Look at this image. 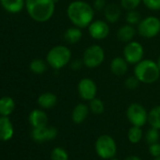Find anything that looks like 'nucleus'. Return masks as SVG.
<instances>
[{"instance_id": "obj_1", "label": "nucleus", "mask_w": 160, "mask_h": 160, "mask_svg": "<svg viewBox=\"0 0 160 160\" xmlns=\"http://www.w3.org/2000/svg\"><path fill=\"white\" fill-rule=\"evenodd\" d=\"M67 16L72 26L85 28L93 21L94 9L83 0H74L67 7Z\"/></svg>"}, {"instance_id": "obj_2", "label": "nucleus", "mask_w": 160, "mask_h": 160, "mask_svg": "<svg viewBox=\"0 0 160 160\" xmlns=\"http://www.w3.org/2000/svg\"><path fill=\"white\" fill-rule=\"evenodd\" d=\"M55 0H26V9L29 16L39 23L47 22L55 12Z\"/></svg>"}, {"instance_id": "obj_3", "label": "nucleus", "mask_w": 160, "mask_h": 160, "mask_svg": "<svg viewBox=\"0 0 160 160\" xmlns=\"http://www.w3.org/2000/svg\"><path fill=\"white\" fill-rule=\"evenodd\" d=\"M134 75L139 80L140 83L152 84L160 77V69L156 61L143 58L135 65Z\"/></svg>"}, {"instance_id": "obj_4", "label": "nucleus", "mask_w": 160, "mask_h": 160, "mask_svg": "<svg viewBox=\"0 0 160 160\" xmlns=\"http://www.w3.org/2000/svg\"><path fill=\"white\" fill-rule=\"evenodd\" d=\"M72 59V52L69 47L64 45H56L52 47L46 56L47 64L55 69L60 70L70 64Z\"/></svg>"}, {"instance_id": "obj_5", "label": "nucleus", "mask_w": 160, "mask_h": 160, "mask_svg": "<svg viewBox=\"0 0 160 160\" xmlns=\"http://www.w3.org/2000/svg\"><path fill=\"white\" fill-rule=\"evenodd\" d=\"M94 148L97 155L105 160L115 157L117 152V144L114 138L108 135L100 136L95 141Z\"/></svg>"}, {"instance_id": "obj_6", "label": "nucleus", "mask_w": 160, "mask_h": 160, "mask_svg": "<svg viewBox=\"0 0 160 160\" xmlns=\"http://www.w3.org/2000/svg\"><path fill=\"white\" fill-rule=\"evenodd\" d=\"M84 66L90 69L99 67L105 60V50L99 44H92L88 46L82 57Z\"/></svg>"}, {"instance_id": "obj_7", "label": "nucleus", "mask_w": 160, "mask_h": 160, "mask_svg": "<svg viewBox=\"0 0 160 160\" xmlns=\"http://www.w3.org/2000/svg\"><path fill=\"white\" fill-rule=\"evenodd\" d=\"M139 36L145 39H152L160 33V19L156 16H147L137 26Z\"/></svg>"}, {"instance_id": "obj_8", "label": "nucleus", "mask_w": 160, "mask_h": 160, "mask_svg": "<svg viewBox=\"0 0 160 160\" xmlns=\"http://www.w3.org/2000/svg\"><path fill=\"white\" fill-rule=\"evenodd\" d=\"M126 118L132 125L142 127L148 122V112L142 105L133 103L126 109Z\"/></svg>"}, {"instance_id": "obj_9", "label": "nucleus", "mask_w": 160, "mask_h": 160, "mask_svg": "<svg viewBox=\"0 0 160 160\" xmlns=\"http://www.w3.org/2000/svg\"><path fill=\"white\" fill-rule=\"evenodd\" d=\"M123 58L128 64L136 65L144 58V48L142 44L137 41L127 42L123 48Z\"/></svg>"}, {"instance_id": "obj_10", "label": "nucleus", "mask_w": 160, "mask_h": 160, "mask_svg": "<svg viewBox=\"0 0 160 160\" xmlns=\"http://www.w3.org/2000/svg\"><path fill=\"white\" fill-rule=\"evenodd\" d=\"M97 85L92 78H82L77 84V92L79 97L84 101H91L97 95Z\"/></svg>"}, {"instance_id": "obj_11", "label": "nucleus", "mask_w": 160, "mask_h": 160, "mask_svg": "<svg viewBox=\"0 0 160 160\" xmlns=\"http://www.w3.org/2000/svg\"><path fill=\"white\" fill-rule=\"evenodd\" d=\"M89 35L95 41H103L110 32L109 25L105 20H93L88 27Z\"/></svg>"}, {"instance_id": "obj_12", "label": "nucleus", "mask_w": 160, "mask_h": 160, "mask_svg": "<svg viewBox=\"0 0 160 160\" xmlns=\"http://www.w3.org/2000/svg\"><path fill=\"white\" fill-rule=\"evenodd\" d=\"M58 136V130L54 126H42L33 128L31 137L36 142H45L55 139Z\"/></svg>"}, {"instance_id": "obj_13", "label": "nucleus", "mask_w": 160, "mask_h": 160, "mask_svg": "<svg viewBox=\"0 0 160 160\" xmlns=\"http://www.w3.org/2000/svg\"><path fill=\"white\" fill-rule=\"evenodd\" d=\"M110 72L116 76H123L128 71V62L123 57H116L111 59L109 64Z\"/></svg>"}, {"instance_id": "obj_14", "label": "nucleus", "mask_w": 160, "mask_h": 160, "mask_svg": "<svg viewBox=\"0 0 160 160\" xmlns=\"http://www.w3.org/2000/svg\"><path fill=\"white\" fill-rule=\"evenodd\" d=\"M13 125L7 116H0V140L8 141L13 137Z\"/></svg>"}, {"instance_id": "obj_15", "label": "nucleus", "mask_w": 160, "mask_h": 160, "mask_svg": "<svg viewBox=\"0 0 160 160\" xmlns=\"http://www.w3.org/2000/svg\"><path fill=\"white\" fill-rule=\"evenodd\" d=\"M90 111H91L90 108L86 104H83V103L77 104L72 111V121L75 124L82 123L83 122H85V120L89 116Z\"/></svg>"}, {"instance_id": "obj_16", "label": "nucleus", "mask_w": 160, "mask_h": 160, "mask_svg": "<svg viewBox=\"0 0 160 160\" xmlns=\"http://www.w3.org/2000/svg\"><path fill=\"white\" fill-rule=\"evenodd\" d=\"M138 30L134 26H131L129 24H125L122 26L117 30V39L124 43H127L134 40Z\"/></svg>"}, {"instance_id": "obj_17", "label": "nucleus", "mask_w": 160, "mask_h": 160, "mask_svg": "<svg viewBox=\"0 0 160 160\" xmlns=\"http://www.w3.org/2000/svg\"><path fill=\"white\" fill-rule=\"evenodd\" d=\"M29 123L33 128L46 126L48 122V117L43 110L41 109H34L30 112L28 117Z\"/></svg>"}, {"instance_id": "obj_18", "label": "nucleus", "mask_w": 160, "mask_h": 160, "mask_svg": "<svg viewBox=\"0 0 160 160\" xmlns=\"http://www.w3.org/2000/svg\"><path fill=\"white\" fill-rule=\"evenodd\" d=\"M122 7L116 4H108L104 10V16L108 23L114 24L118 22L122 15Z\"/></svg>"}, {"instance_id": "obj_19", "label": "nucleus", "mask_w": 160, "mask_h": 160, "mask_svg": "<svg viewBox=\"0 0 160 160\" xmlns=\"http://www.w3.org/2000/svg\"><path fill=\"white\" fill-rule=\"evenodd\" d=\"M63 37H64V40L67 43L75 44V43H77L81 41V39L83 37L82 28L72 26V27H71L65 30Z\"/></svg>"}, {"instance_id": "obj_20", "label": "nucleus", "mask_w": 160, "mask_h": 160, "mask_svg": "<svg viewBox=\"0 0 160 160\" xmlns=\"http://www.w3.org/2000/svg\"><path fill=\"white\" fill-rule=\"evenodd\" d=\"M3 9L11 13H17L26 6V0H0Z\"/></svg>"}, {"instance_id": "obj_21", "label": "nucleus", "mask_w": 160, "mask_h": 160, "mask_svg": "<svg viewBox=\"0 0 160 160\" xmlns=\"http://www.w3.org/2000/svg\"><path fill=\"white\" fill-rule=\"evenodd\" d=\"M58 98L52 92H44L41 94L38 98V104L42 108L49 109L54 108L57 105Z\"/></svg>"}, {"instance_id": "obj_22", "label": "nucleus", "mask_w": 160, "mask_h": 160, "mask_svg": "<svg viewBox=\"0 0 160 160\" xmlns=\"http://www.w3.org/2000/svg\"><path fill=\"white\" fill-rule=\"evenodd\" d=\"M15 103L12 97L4 96L0 98V116L9 117L14 110Z\"/></svg>"}, {"instance_id": "obj_23", "label": "nucleus", "mask_w": 160, "mask_h": 160, "mask_svg": "<svg viewBox=\"0 0 160 160\" xmlns=\"http://www.w3.org/2000/svg\"><path fill=\"white\" fill-rule=\"evenodd\" d=\"M148 123L151 127L160 130V105L153 107L148 112Z\"/></svg>"}, {"instance_id": "obj_24", "label": "nucleus", "mask_w": 160, "mask_h": 160, "mask_svg": "<svg viewBox=\"0 0 160 160\" xmlns=\"http://www.w3.org/2000/svg\"><path fill=\"white\" fill-rule=\"evenodd\" d=\"M142 137H143V132H142L141 127L132 125V127L129 128L128 133H127V138L131 143L133 144L138 143L142 139Z\"/></svg>"}, {"instance_id": "obj_25", "label": "nucleus", "mask_w": 160, "mask_h": 160, "mask_svg": "<svg viewBox=\"0 0 160 160\" xmlns=\"http://www.w3.org/2000/svg\"><path fill=\"white\" fill-rule=\"evenodd\" d=\"M29 68H30V71L32 72L37 73V74H41V73H43L46 71L47 65H46L44 60H42L41 58H36V59H33L30 62Z\"/></svg>"}, {"instance_id": "obj_26", "label": "nucleus", "mask_w": 160, "mask_h": 160, "mask_svg": "<svg viewBox=\"0 0 160 160\" xmlns=\"http://www.w3.org/2000/svg\"><path fill=\"white\" fill-rule=\"evenodd\" d=\"M89 108H90V110L93 114H96V115H100V114L104 113V111H105L104 102L100 98H97V97H95L90 101Z\"/></svg>"}, {"instance_id": "obj_27", "label": "nucleus", "mask_w": 160, "mask_h": 160, "mask_svg": "<svg viewBox=\"0 0 160 160\" xmlns=\"http://www.w3.org/2000/svg\"><path fill=\"white\" fill-rule=\"evenodd\" d=\"M125 21H126V24H129L131 26H134V27L138 26L139 22L141 21L140 13L137 10L128 11L125 15Z\"/></svg>"}, {"instance_id": "obj_28", "label": "nucleus", "mask_w": 160, "mask_h": 160, "mask_svg": "<svg viewBox=\"0 0 160 160\" xmlns=\"http://www.w3.org/2000/svg\"><path fill=\"white\" fill-rule=\"evenodd\" d=\"M50 158L51 160H69V154L65 149L61 147H56L52 150Z\"/></svg>"}, {"instance_id": "obj_29", "label": "nucleus", "mask_w": 160, "mask_h": 160, "mask_svg": "<svg viewBox=\"0 0 160 160\" xmlns=\"http://www.w3.org/2000/svg\"><path fill=\"white\" fill-rule=\"evenodd\" d=\"M159 130L153 127H151L145 134V139L149 144H152V143H156L158 142L159 139Z\"/></svg>"}, {"instance_id": "obj_30", "label": "nucleus", "mask_w": 160, "mask_h": 160, "mask_svg": "<svg viewBox=\"0 0 160 160\" xmlns=\"http://www.w3.org/2000/svg\"><path fill=\"white\" fill-rule=\"evenodd\" d=\"M142 0H121V7L125 11H133L137 10V8L140 5Z\"/></svg>"}, {"instance_id": "obj_31", "label": "nucleus", "mask_w": 160, "mask_h": 160, "mask_svg": "<svg viewBox=\"0 0 160 160\" xmlns=\"http://www.w3.org/2000/svg\"><path fill=\"white\" fill-rule=\"evenodd\" d=\"M140 81L133 74L130 75L128 77H126V79L124 80V86L127 90H135L139 86Z\"/></svg>"}, {"instance_id": "obj_32", "label": "nucleus", "mask_w": 160, "mask_h": 160, "mask_svg": "<svg viewBox=\"0 0 160 160\" xmlns=\"http://www.w3.org/2000/svg\"><path fill=\"white\" fill-rule=\"evenodd\" d=\"M144 6L152 12L160 11V0H142Z\"/></svg>"}, {"instance_id": "obj_33", "label": "nucleus", "mask_w": 160, "mask_h": 160, "mask_svg": "<svg viewBox=\"0 0 160 160\" xmlns=\"http://www.w3.org/2000/svg\"><path fill=\"white\" fill-rule=\"evenodd\" d=\"M148 151H149V153L153 157L160 156V143L156 142V143L149 144Z\"/></svg>"}, {"instance_id": "obj_34", "label": "nucleus", "mask_w": 160, "mask_h": 160, "mask_svg": "<svg viewBox=\"0 0 160 160\" xmlns=\"http://www.w3.org/2000/svg\"><path fill=\"white\" fill-rule=\"evenodd\" d=\"M83 66H84V62L82 58L73 59V60H71L70 62V67L72 71H79Z\"/></svg>"}, {"instance_id": "obj_35", "label": "nucleus", "mask_w": 160, "mask_h": 160, "mask_svg": "<svg viewBox=\"0 0 160 160\" xmlns=\"http://www.w3.org/2000/svg\"><path fill=\"white\" fill-rule=\"evenodd\" d=\"M107 5H108L107 4V0H94L92 7H93L94 11L104 12Z\"/></svg>"}, {"instance_id": "obj_36", "label": "nucleus", "mask_w": 160, "mask_h": 160, "mask_svg": "<svg viewBox=\"0 0 160 160\" xmlns=\"http://www.w3.org/2000/svg\"><path fill=\"white\" fill-rule=\"evenodd\" d=\"M124 160H142V159L140 157L137 156V155H129Z\"/></svg>"}, {"instance_id": "obj_37", "label": "nucleus", "mask_w": 160, "mask_h": 160, "mask_svg": "<svg viewBox=\"0 0 160 160\" xmlns=\"http://www.w3.org/2000/svg\"><path fill=\"white\" fill-rule=\"evenodd\" d=\"M156 63H157V65H158V67H159V69H160V56H159V57L157 58Z\"/></svg>"}, {"instance_id": "obj_38", "label": "nucleus", "mask_w": 160, "mask_h": 160, "mask_svg": "<svg viewBox=\"0 0 160 160\" xmlns=\"http://www.w3.org/2000/svg\"><path fill=\"white\" fill-rule=\"evenodd\" d=\"M153 160H160V156H157V157H154Z\"/></svg>"}, {"instance_id": "obj_39", "label": "nucleus", "mask_w": 160, "mask_h": 160, "mask_svg": "<svg viewBox=\"0 0 160 160\" xmlns=\"http://www.w3.org/2000/svg\"><path fill=\"white\" fill-rule=\"evenodd\" d=\"M108 160H119V159H117V158L113 157V158H111V159H108Z\"/></svg>"}]
</instances>
